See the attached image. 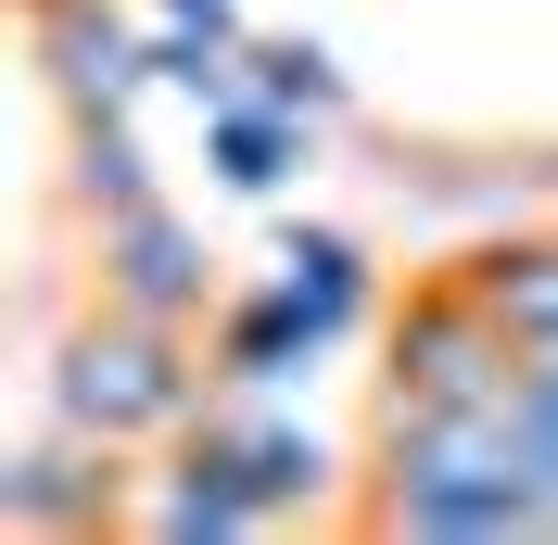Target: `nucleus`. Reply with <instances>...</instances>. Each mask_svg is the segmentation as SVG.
<instances>
[{"instance_id": "14", "label": "nucleus", "mask_w": 558, "mask_h": 545, "mask_svg": "<svg viewBox=\"0 0 558 545\" xmlns=\"http://www.w3.org/2000/svg\"><path fill=\"white\" fill-rule=\"evenodd\" d=\"M76 191H89V204H102V216L153 204V166H140L128 114H76Z\"/></svg>"}, {"instance_id": "6", "label": "nucleus", "mask_w": 558, "mask_h": 545, "mask_svg": "<svg viewBox=\"0 0 558 545\" xmlns=\"http://www.w3.org/2000/svg\"><path fill=\"white\" fill-rule=\"evenodd\" d=\"M0 520L13 533H102L114 520V444L64 432V444H38V457H13L0 470Z\"/></svg>"}, {"instance_id": "12", "label": "nucleus", "mask_w": 558, "mask_h": 545, "mask_svg": "<svg viewBox=\"0 0 558 545\" xmlns=\"http://www.w3.org/2000/svg\"><path fill=\"white\" fill-rule=\"evenodd\" d=\"M470 279L521 342H558V241H495V254H470Z\"/></svg>"}, {"instance_id": "1", "label": "nucleus", "mask_w": 558, "mask_h": 545, "mask_svg": "<svg viewBox=\"0 0 558 545\" xmlns=\"http://www.w3.org/2000/svg\"><path fill=\"white\" fill-rule=\"evenodd\" d=\"M381 533H432V545H495V533H558V508L533 495L521 432L495 419H445V407H393L381 419Z\"/></svg>"}, {"instance_id": "9", "label": "nucleus", "mask_w": 558, "mask_h": 545, "mask_svg": "<svg viewBox=\"0 0 558 545\" xmlns=\"http://www.w3.org/2000/svg\"><path fill=\"white\" fill-rule=\"evenodd\" d=\"M305 355H330V342L292 317V292H279V279L254 292V305H229V317H216V380H229V393H279Z\"/></svg>"}, {"instance_id": "8", "label": "nucleus", "mask_w": 558, "mask_h": 545, "mask_svg": "<svg viewBox=\"0 0 558 545\" xmlns=\"http://www.w3.org/2000/svg\"><path fill=\"white\" fill-rule=\"evenodd\" d=\"M305 128H317V114H279L267 89H242V102H216V114H204V166H216V191H242V204H267L279 178L305 166Z\"/></svg>"}, {"instance_id": "7", "label": "nucleus", "mask_w": 558, "mask_h": 545, "mask_svg": "<svg viewBox=\"0 0 558 545\" xmlns=\"http://www.w3.org/2000/svg\"><path fill=\"white\" fill-rule=\"evenodd\" d=\"M191 444H204V457H216L229 482H242V495H254L267 520H279V508H305L317 482H330V457H317V432H292V419H204Z\"/></svg>"}, {"instance_id": "3", "label": "nucleus", "mask_w": 558, "mask_h": 545, "mask_svg": "<svg viewBox=\"0 0 558 545\" xmlns=\"http://www.w3.org/2000/svg\"><path fill=\"white\" fill-rule=\"evenodd\" d=\"M216 368H191L178 355L166 317H140V305H102L89 330L64 342V368H51V407H64V432H102V444H153L191 419V393H204Z\"/></svg>"}, {"instance_id": "15", "label": "nucleus", "mask_w": 558, "mask_h": 545, "mask_svg": "<svg viewBox=\"0 0 558 545\" xmlns=\"http://www.w3.org/2000/svg\"><path fill=\"white\" fill-rule=\"evenodd\" d=\"M508 432H521L533 495L558 508V355H521V393H508Z\"/></svg>"}, {"instance_id": "4", "label": "nucleus", "mask_w": 558, "mask_h": 545, "mask_svg": "<svg viewBox=\"0 0 558 545\" xmlns=\"http://www.w3.org/2000/svg\"><path fill=\"white\" fill-rule=\"evenodd\" d=\"M38 51H51V89H64V114H128L140 89H153V38L114 13V0H51L38 13Z\"/></svg>"}, {"instance_id": "5", "label": "nucleus", "mask_w": 558, "mask_h": 545, "mask_svg": "<svg viewBox=\"0 0 558 545\" xmlns=\"http://www.w3.org/2000/svg\"><path fill=\"white\" fill-rule=\"evenodd\" d=\"M102 305H140V317H166V330H191L204 317V241L178 229L166 204L102 216Z\"/></svg>"}, {"instance_id": "16", "label": "nucleus", "mask_w": 558, "mask_h": 545, "mask_svg": "<svg viewBox=\"0 0 558 545\" xmlns=\"http://www.w3.org/2000/svg\"><path fill=\"white\" fill-rule=\"evenodd\" d=\"M153 13H166V26H191V38H242V13H229V0H153Z\"/></svg>"}, {"instance_id": "10", "label": "nucleus", "mask_w": 558, "mask_h": 545, "mask_svg": "<svg viewBox=\"0 0 558 545\" xmlns=\"http://www.w3.org/2000/svg\"><path fill=\"white\" fill-rule=\"evenodd\" d=\"M279 292H292V317H305L317 342H343L355 317H368V254H355L343 229H292L279 241Z\"/></svg>"}, {"instance_id": "11", "label": "nucleus", "mask_w": 558, "mask_h": 545, "mask_svg": "<svg viewBox=\"0 0 558 545\" xmlns=\"http://www.w3.org/2000/svg\"><path fill=\"white\" fill-rule=\"evenodd\" d=\"M254 520H267V508L216 470L204 444H191V457H178V482L153 495V533H166V545H229V533H254Z\"/></svg>"}, {"instance_id": "2", "label": "nucleus", "mask_w": 558, "mask_h": 545, "mask_svg": "<svg viewBox=\"0 0 558 545\" xmlns=\"http://www.w3.org/2000/svg\"><path fill=\"white\" fill-rule=\"evenodd\" d=\"M521 355H533V342L483 305V279L457 267V279H418L407 305H393L381 393H393V407H445V419H495L508 393H521Z\"/></svg>"}, {"instance_id": "13", "label": "nucleus", "mask_w": 558, "mask_h": 545, "mask_svg": "<svg viewBox=\"0 0 558 545\" xmlns=\"http://www.w3.org/2000/svg\"><path fill=\"white\" fill-rule=\"evenodd\" d=\"M242 64H254V89H267L279 114H343V64H330L317 38H242Z\"/></svg>"}, {"instance_id": "17", "label": "nucleus", "mask_w": 558, "mask_h": 545, "mask_svg": "<svg viewBox=\"0 0 558 545\" xmlns=\"http://www.w3.org/2000/svg\"><path fill=\"white\" fill-rule=\"evenodd\" d=\"M26 13H51V0H26Z\"/></svg>"}]
</instances>
